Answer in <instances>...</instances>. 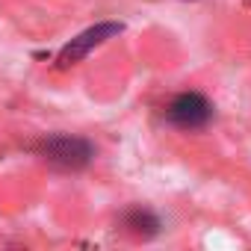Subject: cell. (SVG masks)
I'll return each mask as SVG.
<instances>
[{"label": "cell", "instance_id": "4", "mask_svg": "<svg viewBox=\"0 0 251 251\" xmlns=\"http://www.w3.org/2000/svg\"><path fill=\"white\" fill-rule=\"evenodd\" d=\"M121 225L127 227V230H133L136 236H154L160 230V219L151 210H142V207L127 210V213H124V219H121Z\"/></svg>", "mask_w": 251, "mask_h": 251}, {"label": "cell", "instance_id": "3", "mask_svg": "<svg viewBox=\"0 0 251 251\" xmlns=\"http://www.w3.org/2000/svg\"><path fill=\"white\" fill-rule=\"evenodd\" d=\"M124 27L121 24H115V21H103V24H95V27H89V30H83L77 39H71L62 50H59V56H56V62H59V68H68V65H77L80 59H86L95 48H100L103 42H109V39H115L118 33H121Z\"/></svg>", "mask_w": 251, "mask_h": 251}, {"label": "cell", "instance_id": "1", "mask_svg": "<svg viewBox=\"0 0 251 251\" xmlns=\"http://www.w3.org/2000/svg\"><path fill=\"white\" fill-rule=\"evenodd\" d=\"M39 154H42L50 166H56V169L77 172V169H86V166L95 160V145H92L89 139H83V136L56 133V136L42 139Z\"/></svg>", "mask_w": 251, "mask_h": 251}, {"label": "cell", "instance_id": "2", "mask_svg": "<svg viewBox=\"0 0 251 251\" xmlns=\"http://www.w3.org/2000/svg\"><path fill=\"white\" fill-rule=\"evenodd\" d=\"M213 118V103L201 92H180L166 103V121L180 130H201Z\"/></svg>", "mask_w": 251, "mask_h": 251}]
</instances>
